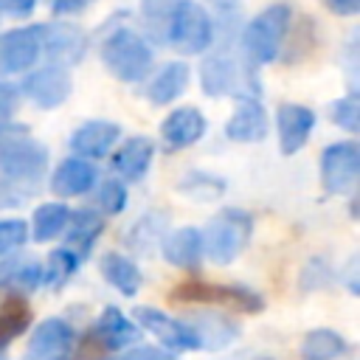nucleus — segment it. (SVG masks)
I'll list each match as a JSON object with an SVG mask.
<instances>
[{"mask_svg":"<svg viewBox=\"0 0 360 360\" xmlns=\"http://www.w3.org/2000/svg\"><path fill=\"white\" fill-rule=\"evenodd\" d=\"M112 360H177L172 352L155 349V346H138V349H127Z\"/></svg>","mask_w":360,"mask_h":360,"instance_id":"nucleus-36","label":"nucleus"},{"mask_svg":"<svg viewBox=\"0 0 360 360\" xmlns=\"http://www.w3.org/2000/svg\"><path fill=\"white\" fill-rule=\"evenodd\" d=\"M169 45L180 53H202L214 42V20L194 0H177L169 14Z\"/></svg>","mask_w":360,"mask_h":360,"instance_id":"nucleus-4","label":"nucleus"},{"mask_svg":"<svg viewBox=\"0 0 360 360\" xmlns=\"http://www.w3.org/2000/svg\"><path fill=\"white\" fill-rule=\"evenodd\" d=\"M135 321H138V326H143L146 332H152L166 349H172V352H194V349H200V340H197V335L191 332V326H186V323H180V321H174V318H169L166 312H160V309H152V307H138L135 309Z\"/></svg>","mask_w":360,"mask_h":360,"instance_id":"nucleus-11","label":"nucleus"},{"mask_svg":"<svg viewBox=\"0 0 360 360\" xmlns=\"http://www.w3.org/2000/svg\"><path fill=\"white\" fill-rule=\"evenodd\" d=\"M174 3H177V0H143V8H146L149 17H166V20H169Z\"/></svg>","mask_w":360,"mask_h":360,"instance_id":"nucleus-40","label":"nucleus"},{"mask_svg":"<svg viewBox=\"0 0 360 360\" xmlns=\"http://www.w3.org/2000/svg\"><path fill=\"white\" fill-rule=\"evenodd\" d=\"M98 180V172L90 160L84 158H65L53 177H51V188L53 194L59 197H79V194H87Z\"/></svg>","mask_w":360,"mask_h":360,"instance_id":"nucleus-18","label":"nucleus"},{"mask_svg":"<svg viewBox=\"0 0 360 360\" xmlns=\"http://www.w3.org/2000/svg\"><path fill=\"white\" fill-rule=\"evenodd\" d=\"M28 239V225L22 219H0V253L22 248Z\"/></svg>","mask_w":360,"mask_h":360,"instance_id":"nucleus-33","label":"nucleus"},{"mask_svg":"<svg viewBox=\"0 0 360 360\" xmlns=\"http://www.w3.org/2000/svg\"><path fill=\"white\" fill-rule=\"evenodd\" d=\"M101 62L118 82H141L152 68V48L138 31L118 28L104 39Z\"/></svg>","mask_w":360,"mask_h":360,"instance_id":"nucleus-2","label":"nucleus"},{"mask_svg":"<svg viewBox=\"0 0 360 360\" xmlns=\"http://www.w3.org/2000/svg\"><path fill=\"white\" fill-rule=\"evenodd\" d=\"M276 127L281 155H295L315 129V112L304 104H281L276 112Z\"/></svg>","mask_w":360,"mask_h":360,"instance_id":"nucleus-13","label":"nucleus"},{"mask_svg":"<svg viewBox=\"0 0 360 360\" xmlns=\"http://www.w3.org/2000/svg\"><path fill=\"white\" fill-rule=\"evenodd\" d=\"M22 202V194L14 188V183L0 180V208H14Z\"/></svg>","mask_w":360,"mask_h":360,"instance_id":"nucleus-39","label":"nucleus"},{"mask_svg":"<svg viewBox=\"0 0 360 360\" xmlns=\"http://www.w3.org/2000/svg\"><path fill=\"white\" fill-rule=\"evenodd\" d=\"M101 276L121 292V295H135L141 290V270L135 267L132 259L121 253H107L101 259Z\"/></svg>","mask_w":360,"mask_h":360,"instance_id":"nucleus-25","label":"nucleus"},{"mask_svg":"<svg viewBox=\"0 0 360 360\" xmlns=\"http://www.w3.org/2000/svg\"><path fill=\"white\" fill-rule=\"evenodd\" d=\"M217 3H222V0H217Z\"/></svg>","mask_w":360,"mask_h":360,"instance_id":"nucleus-42","label":"nucleus"},{"mask_svg":"<svg viewBox=\"0 0 360 360\" xmlns=\"http://www.w3.org/2000/svg\"><path fill=\"white\" fill-rule=\"evenodd\" d=\"M93 335L98 338V343H101L104 349H127V346L135 343L138 326H135V321H129L121 309L107 307V309L98 315V321H96V326H93Z\"/></svg>","mask_w":360,"mask_h":360,"instance_id":"nucleus-23","label":"nucleus"},{"mask_svg":"<svg viewBox=\"0 0 360 360\" xmlns=\"http://www.w3.org/2000/svg\"><path fill=\"white\" fill-rule=\"evenodd\" d=\"M45 166H48V149L31 138V135H0V172L11 180H20V183H31V180H39L45 174Z\"/></svg>","mask_w":360,"mask_h":360,"instance_id":"nucleus-5","label":"nucleus"},{"mask_svg":"<svg viewBox=\"0 0 360 360\" xmlns=\"http://www.w3.org/2000/svg\"><path fill=\"white\" fill-rule=\"evenodd\" d=\"M250 231H253L250 214H245L239 208H225L208 222L205 233H200L202 253L217 264H231L248 248Z\"/></svg>","mask_w":360,"mask_h":360,"instance_id":"nucleus-3","label":"nucleus"},{"mask_svg":"<svg viewBox=\"0 0 360 360\" xmlns=\"http://www.w3.org/2000/svg\"><path fill=\"white\" fill-rule=\"evenodd\" d=\"M332 121L346 132H357V127H360V101H357L354 93L346 96V98H338L332 104Z\"/></svg>","mask_w":360,"mask_h":360,"instance_id":"nucleus-31","label":"nucleus"},{"mask_svg":"<svg viewBox=\"0 0 360 360\" xmlns=\"http://www.w3.org/2000/svg\"><path fill=\"white\" fill-rule=\"evenodd\" d=\"M360 177V149L352 141L329 143L321 155V180L329 194H349L354 191Z\"/></svg>","mask_w":360,"mask_h":360,"instance_id":"nucleus-7","label":"nucleus"},{"mask_svg":"<svg viewBox=\"0 0 360 360\" xmlns=\"http://www.w3.org/2000/svg\"><path fill=\"white\" fill-rule=\"evenodd\" d=\"M73 343V329L70 323L59 321V318H48L42 321L28 343V360H59L70 352Z\"/></svg>","mask_w":360,"mask_h":360,"instance_id":"nucleus-15","label":"nucleus"},{"mask_svg":"<svg viewBox=\"0 0 360 360\" xmlns=\"http://www.w3.org/2000/svg\"><path fill=\"white\" fill-rule=\"evenodd\" d=\"M172 301H191V304H225L242 312H262L264 301L248 287L236 284H211V281H183L172 290Z\"/></svg>","mask_w":360,"mask_h":360,"instance_id":"nucleus-6","label":"nucleus"},{"mask_svg":"<svg viewBox=\"0 0 360 360\" xmlns=\"http://www.w3.org/2000/svg\"><path fill=\"white\" fill-rule=\"evenodd\" d=\"M39 39H42V53H48L53 65L62 68L79 62L87 48L84 31L73 22H45L39 25Z\"/></svg>","mask_w":360,"mask_h":360,"instance_id":"nucleus-10","label":"nucleus"},{"mask_svg":"<svg viewBox=\"0 0 360 360\" xmlns=\"http://www.w3.org/2000/svg\"><path fill=\"white\" fill-rule=\"evenodd\" d=\"M37 0H0V11L11 14V17H28L34 11Z\"/></svg>","mask_w":360,"mask_h":360,"instance_id":"nucleus-37","label":"nucleus"},{"mask_svg":"<svg viewBox=\"0 0 360 360\" xmlns=\"http://www.w3.org/2000/svg\"><path fill=\"white\" fill-rule=\"evenodd\" d=\"M22 96L31 98L37 107L42 110H51V107H59L70 90H73V79H70V70L62 68V65H45L39 70H34L25 82H22Z\"/></svg>","mask_w":360,"mask_h":360,"instance_id":"nucleus-9","label":"nucleus"},{"mask_svg":"<svg viewBox=\"0 0 360 360\" xmlns=\"http://www.w3.org/2000/svg\"><path fill=\"white\" fill-rule=\"evenodd\" d=\"M42 56V39L39 25L28 28H11L0 34V76H14L37 65Z\"/></svg>","mask_w":360,"mask_h":360,"instance_id":"nucleus-8","label":"nucleus"},{"mask_svg":"<svg viewBox=\"0 0 360 360\" xmlns=\"http://www.w3.org/2000/svg\"><path fill=\"white\" fill-rule=\"evenodd\" d=\"M68 217H70V211H68V205H62V202H45V205H39V208L34 211V219H31V233H34V239H37V242H51V239H56V236L65 231Z\"/></svg>","mask_w":360,"mask_h":360,"instance_id":"nucleus-26","label":"nucleus"},{"mask_svg":"<svg viewBox=\"0 0 360 360\" xmlns=\"http://www.w3.org/2000/svg\"><path fill=\"white\" fill-rule=\"evenodd\" d=\"M118 135H121V127L112 121H87L79 129H73L70 149L76 155H82L84 160L87 158H104V155H110Z\"/></svg>","mask_w":360,"mask_h":360,"instance_id":"nucleus-17","label":"nucleus"},{"mask_svg":"<svg viewBox=\"0 0 360 360\" xmlns=\"http://www.w3.org/2000/svg\"><path fill=\"white\" fill-rule=\"evenodd\" d=\"M197 323L200 326H191V332L197 335L200 346L219 349L236 338V326L231 321H225L222 315H197Z\"/></svg>","mask_w":360,"mask_h":360,"instance_id":"nucleus-28","label":"nucleus"},{"mask_svg":"<svg viewBox=\"0 0 360 360\" xmlns=\"http://www.w3.org/2000/svg\"><path fill=\"white\" fill-rule=\"evenodd\" d=\"M152 158H155V141H152V138H143V135H135V138L124 141V143L112 152L110 163H112V172H115V174H121L124 180L138 183V180L146 174Z\"/></svg>","mask_w":360,"mask_h":360,"instance_id":"nucleus-16","label":"nucleus"},{"mask_svg":"<svg viewBox=\"0 0 360 360\" xmlns=\"http://www.w3.org/2000/svg\"><path fill=\"white\" fill-rule=\"evenodd\" d=\"M17 98H20L17 87H11V84H0V135L6 132V127H8L11 118H14Z\"/></svg>","mask_w":360,"mask_h":360,"instance_id":"nucleus-34","label":"nucleus"},{"mask_svg":"<svg viewBox=\"0 0 360 360\" xmlns=\"http://www.w3.org/2000/svg\"><path fill=\"white\" fill-rule=\"evenodd\" d=\"M160 250H163V259L169 264L183 267V270H194L202 262V236L197 228H177L163 239Z\"/></svg>","mask_w":360,"mask_h":360,"instance_id":"nucleus-21","label":"nucleus"},{"mask_svg":"<svg viewBox=\"0 0 360 360\" xmlns=\"http://www.w3.org/2000/svg\"><path fill=\"white\" fill-rule=\"evenodd\" d=\"M28 321H31V309L25 307V301L17 295L6 298L0 307V349H6L11 340H17L25 332Z\"/></svg>","mask_w":360,"mask_h":360,"instance_id":"nucleus-27","label":"nucleus"},{"mask_svg":"<svg viewBox=\"0 0 360 360\" xmlns=\"http://www.w3.org/2000/svg\"><path fill=\"white\" fill-rule=\"evenodd\" d=\"M76 267H79L76 253H70L68 248H56V250L48 256L45 267H42V281H39V284H45V287H51V290H59V287L76 273Z\"/></svg>","mask_w":360,"mask_h":360,"instance_id":"nucleus-30","label":"nucleus"},{"mask_svg":"<svg viewBox=\"0 0 360 360\" xmlns=\"http://www.w3.org/2000/svg\"><path fill=\"white\" fill-rule=\"evenodd\" d=\"M323 6L338 17H352L360 11V0H323Z\"/></svg>","mask_w":360,"mask_h":360,"instance_id":"nucleus-38","label":"nucleus"},{"mask_svg":"<svg viewBox=\"0 0 360 360\" xmlns=\"http://www.w3.org/2000/svg\"><path fill=\"white\" fill-rule=\"evenodd\" d=\"M101 231H104V219L96 211H90V208L70 211L68 225H65V248L70 253H76V259L82 262L90 253V248L96 245Z\"/></svg>","mask_w":360,"mask_h":360,"instance_id":"nucleus-19","label":"nucleus"},{"mask_svg":"<svg viewBox=\"0 0 360 360\" xmlns=\"http://www.w3.org/2000/svg\"><path fill=\"white\" fill-rule=\"evenodd\" d=\"M292 22V11L287 3H273L267 8H262L242 34V48L245 56L256 65H267L278 56V48L287 37V28Z\"/></svg>","mask_w":360,"mask_h":360,"instance_id":"nucleus-1","label":"nucleus"},{"mask_svg":"<svg viewBox=\"0 0 360 360\" xmlns=\"http://www.w3.org/2000/svg\"><path fill=\"white\" fill-rule=\"evenodd\" d=\"M87 6H93V0H53V11L56 14H79Z\"/></svg>","mask_w":360,"mask_h":360,"instance_id":"nucleus-41","label":"nucleus"},{"mask_svg":"<svg viewBox=\"0 0 360 360\" xmlns=\"http://www.w3.org/2000/svg\"><path fill=\"white\" fill-rule=\"evenodd\" d=\"M346 352V340L332 329H315L304 340V360H335Z\"/></svg>","mask_w":360,"mask_h":360,"instance_id":"nucleus-29","label":"nucleus"},{"mask_svg":"<svg viewBox=\"0 0 360 360\" xmlns=\"http://www.w3.org/2000/svg\"><path fill=\"white\" fill-rule=\"evenodd\" d=\"M98 205L104 214H121L127 205V188L121 180H104L98 188Z\"/></svg>","mask_w":360,"mask_h":360,"instance_id":"nucleus-32","label":"nucleus"},{"mask_svg":"<svg viewBox=\"0 0 360 360\" xmlns=\"http://www.w3.org/2000/svg\"><path fill=\"white\" fill-rule=\"evenodd\" d=\"M104 352H107V349L98 343V338H96V335H87V338L79 343V349H70V357H68V360H101Z\"/></svg>","mask_w":360,"mask_h":360,"instance_id":"nucleus-35","label":"nucleus"},{"mask_svg":"<svg viewBox=\"0 0 360 360\" xmlns=\"http://www.w3.org/2000/svg\"><path fill=\"white\" fill-rule=\"evenodd\" d=\"M42 281V264L31 256H8L0 262V287L14 292V295H25L34 292Z\"/></svg>","mask_w":360,"mask_h":360,"instance_id":"nucleus-22","label":"nucleus"},{"mask_svg":"<svg viewBox=\"0 0 360 360\" xmlns=\"http://www.w3.org/2000/svg\"><path fill=\"white\" fill-rule=\"evenodd\" d=\"M205 115L197 107H177L160 124V141L166 149H186L205 135Z\"/></svg>","mask_w":360,"mask_h":360,"instance_id":"nucleus-14","label":"nucleus"},{"mask_svg":"<svg viewBox=\"0 0 360 360\" xmlns=\"http://www.w3.org/2000/svg\"><path fill=\"white\" fill-rule=\"evenodd\" d=\"M267 129H270L267 110L253 96H242L236 101V110H233L231 121L225 124V135L236 143H259V141H264Z\"/></svg>","mask_w":360,"mask_h":360,"instance_id":"nucleus-12","label":"nucleus"},{"mask_svg":"<svg viewBox=\"0 0 360 360\" xmlns=\"http://www.w3.org/2000/svg\"><path fill=\"white\" fill-rule=\"evenodd\" d=\"M236 82H239V65L228 53L208 56L202 62V68H200V87L211 98H219V96L233 93L236 90Z\"/></svg>","mask_w":360,"mask_h":360,"instance_id":"nucleus-20","label":"nucleus"},{"mask_svg":"<svg viewBox=\"0 0 360 360\" xmlns=\"http://www.w3.org/2000/svg\"><path fill=\"white\" fill-rule=\"evenodd\" d=\"M188 79H191V70L186 62H169L158 70V76L149 82L146 87V98L158 107L163 104H172L174 98L183 96V90L188 87Z\"/></svg>","mask_w":360,"mask_h":360,"instance_id":"nucleus-24","label":"nucleus"}]
</instances>
